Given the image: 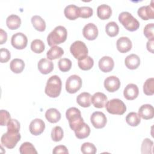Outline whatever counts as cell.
<instances>
[{
    "label": "cell",
    "instance_id": "obj_1",
    "mask_svg": "<svg viewBox=\"0 0 154 154\" xmlns=\"http://www.w3.org/2000/svg\"><path fill=\"white\" fill-rule=\"evenodd\" d=\"M67 36V31L66 28L61 25L57 26L48 35L47 42L49 46L52 47L64 42Z\"/></svg>",
    "mask_w": 154,
    "mask_h": 154
},
{
    "label": "cell",
    "instance_id": "obj_2",
    "mask_svg": "<svg viewBox=\"0 0 154 154\" xmlns=\"http://www.w3.org/2000/svg\"><path fill=\"white\" fill-rule=\"evenodd\" d=\"M62 82L60 77L57 75L51 76L48 80L45 91L50 97H57L61 91Z\"/></svg>",
    "mask_w": 154,
    "mask_h": 154
},
{
    "label": "cell",
    "instance_id": "obj_3",
    "mask_svg": "<svg viewBox=\"0 0 154 154\" xmlns=\"http://www.w3.org/2000/svg\"><path fill=\"white\" fill-rule=\"evenodd\" d=\"M119 20L123 26L129 31H135L140 26L139 22L130 13L122 12L119 16Z\"/></svg>",
    "mask_w": 154,
    "mask_h": 154
},
{
    "label": "cell",
    "instance_id": "obj_4",
    "mask_svg": "<svg viewBox=\"0 0 154 154\" xmlns=\"http://www.w3.org/2000/svg\"><path fill=\"white\" fill-rule=\"evenodd\" d=\"M66 116L69 121L70 128L73 131H75L84 122V120L81 117V111L75 107L69 108L66 111Z\"/></svg>",
    "mask_w": 154,
    "mask_h": 154
},
{
    "label": "cell",
    "instance_id": "obj_5",
    "mask_svg": "<svg viewBox=\"0 0 154 154\" xmlns=\"http://www.w3.org/2000/svg\"><path fill=\"white\" fill-rule=\"evenodd\" d=\"M105 106L106 111L112 114L122 115L126 110L125 104L119 99H112L107 101Z\"/></svg>",
    "mask_w": 154,
    "mask_h": 154
},
{
    "label": "cell",
    "instance_id": "obj_6",
    "mask_svg": "<svg viewBox=\"0 0 154 154\" xmlns=\"http://www.w3.org/2000/svg\"><path fill=\"white\" fill-rule=\"evenodd\" d=\"M70 51L76 59H81L87 56L88 48L85 44L80 40L74 42L70 47Z\"/></svg>",
    "mask_w": 154,
    "mask_h": 154
},
{
    "label": "cell",
    "instance_id": "obj_7",
    "mask_svg": "<svg viewBox=\"0 0 154 154\" xmlns=\"http://www.w3.org/2000/svg\"><path fill=\"white\" fill-rule=\"evenodd\" d=\"M21 135L20 133H13L7 131L6 133L4 134L1 138V144L5 147L11 149L14 148L18 141H20Z\"/></svg>",
    "mask_w": 154,
    "mask_h": 154
},
{
    "label": "cell",
    "instance_id": "obj_8",
    "mask_svg": "<svg viewBox=\"0 0 154 154\" xmlns=\"http://www.w3.org/2000/svg\"><path fill=\"white\" fill-rule=\"evenodd\" d=\"M82 87V79L76 75L70 76L66 82V90L71 94L77 92Z\"/></svg>",
    "mask_w": 154,
    "mask_h": 154
},
{
    "label": "cell",
    "instance_id": "obj_9",
    "mask_svg": "<svg viewBox=\"0 0 154 154\" xmlns=\"http://www.w3.org/2000/svg\"><path fill=\"white\" fill-rule=\"evenodd\" d=\"M28 38L22 32H17L11 37V45L17 49H23L27 46Z\"/></svg>",
    "mask_w": 154,
    "mask_h": 154
},
{
    "label": "cell",
    "instance_id": "obj_10",
    "mask_svg": "<svg viewBox=\"0 0 154 154\" xmlns=\"http://www.w3.org/2000/svg\"><path fill=\"white\" fill-rule=\"evenodd\" d=\"M90 121L93 126L96 129L103 128L107 122L105 115L100 111L94 112L90 117Z\"/></svg>",
    "mask_w": 154,
    "mask_h": 154
},
{
    "label": "cell",
    "instance_id": "obj_11",
    "mask_svg": "<svg viewBox=\"0 0 154 154\" xmlns=\"http://www.w3.org/2000/svg\"><path fill=\"white\" fill-rule=\"evenodd\" d=\"M84 37L88 40H93L98 35V29L97 26L93 23H88L84 26L82 29Z\"/></svg>",
    "mask_w": 154,
    "mask_h": 154
},
{
    "label": "cell",
    "instance_id": "obj_12",
    "mask_svg": "<svg viewBox=\"0 0 154 154\" xmlns=\"http://www.w3.org/2000/svg\"><path fill=\"white\" fill-rule=\"evenodd\" d=\"M104 87L109 92H114L120 87V81L116 76H110L107 77L104 81Z\"/></svg>",
    "mask_w": 154,
    "mask_h": 154
},
{
    "label": "cell",
    "instance_id": "obj_13",
    "mask_svg": "<svg viewBox=\"0 0 154 154\" xmlns=\"http://www.w3.org/2000/svg\"><path fill=\"white\" fill-rule=\"evenodd\" d=\"M45 123L40 119H35L29 125V131L34 135H40L45 130Z\"/></svg>",
    "mask_w": 154,
    "mask_h": 154
},
{
    "label": "cell",
    "instance_id": "obj_14",
    "mask_svg": "<svg viewBox=\"0 0 154 154\" xmlns=\"http://www.w3.org/2000/svg\"><path fill=\"white\" fill-rule=\"evenodd\" d=\"M98 65L101 71L107 73L113 69L114 62L111 57L109 56H104L99 60Z\"/></svg>",
    "mask_w": 154,
    "mask_h": 154
},
{
    "label": "cell",
    "instance_id": "obj_15",
    "mask_svg": "<svg viewBox=\"0 0 154 154\" xmlns=\"http://www.w3.org/2000/svg\"><path fill=\"white\" fill-rule=\"evenodd\" d=\"M117 50L121 53H126L129 51L132 46L131 40L127 37H120L116 42Z\"/></svg>",
    "mask_w": 154,
    "mask_h": 154
},
{
    "label": "cell",
    "instance_id": "obj_16",
    "mask_svg": "<svg viewBox=\"0 0 154 154\" xmlns=\"http://www.w3.org/2000/svg\"><path fill=\"white\" fill-rule=\"evenodd\" d=\"M139 94V90L135 84H128L124 89L123 95L127 100H132L137 97Z\"/></svg>",
    "mask_w": 154,
    "mask_h": 154
},
{
    "label": "cell",
    "instance_id": "obj_17",
    "mask_svg": "<svg viewBox=\"0 0 154 154\" xmlns=\"http://www.w3.org/2000/svg\"><path fill=\"white\" fill-rule=\"evenodd\" d=\"M138 15L143 20H147L154 18V10L153 5L142 6L140 7L137 11Z\"/></svg>",
    "mask_w": 154,
    "mask_h": 154
},
{
    "label": "cell",
    "instance_id": "obj_18",
    "mask_svg": "<svg viewBox=\"0 0 154 154\" xmlns=\"http://www.w3.org/2000/svg\"><path fill=\"white\" fill-rule=\"evenodd\" d=\"M108 98L105 94L101 92L94 93L91 97V102L94 107L97 108H102L105 106Z\"/></svg>",
    "mask_w": 154,
    "mask_h": 154
},
{
    "label": "cell",
    "instance_id": "obj_19",
    "mask_svg": "<svg viewBox=\"0 0 154 154\" xmlns=\"http://www.w3.org/2000/svg\"><path fill=\"white\" fill-rule=\"evenodd\" d=\"M138 115L143 119H151L154 116V108L150 104H144L138 109Z\"/></svg>",
    "mask_w": 154,
    "mask_h": 154
},
{
    "label": "cell",
    "instance_id": "obj_20",
    "mask_svg": "<svg viewBox=\"0 0 154 154\" xmlns=\"http://www.w3.org/2000/svg\"><path fill=\"white\" fill-rule=\"evenodd\" d=\"M38 69L42 74L46 75L51 73L54 69L53 63L46 58H42L37 64Z\"/></svg>",
    "mask_w": 154,
    "mask_h": 154
},
{
    "label": "cell",
    "instance_id": "obj_21",
    "mask_svg": "<svg viewBox=\"0 0 154 154\" xmlns=\"http://www.w3.org/2000/svg\"><path fill=\"white\" fill-rule=\"evenodd\" d=\"M64 13L68 19L75 20L79 17V7L74 4L68 5L65 7Z\"/></svg>",
    "mask_w": 154,
    "mask_h": 154
},
{
    "label": "cell",
    "instance_id": "obj_22",
    "mask_svg": "<svg viewBox=\"0 0 154 154\" xmlns=\"http://www.w3.org/2000/svg\"><path fill=\"white\" fill-rule=\"evenodd\" d=\"M125 64L127 68L131 70L136 69L140 64V59L139 57L134 54L128 55L125 60Z\"/></svg>",
    "mask_w": 154,
    "mask_h": 154
},
{
    "label": "cell",
    "instance_id": "obj_23",
    "mask_svg": "<svg viewBox=\"0 0 154 154\" xmlns=\"http://www.w3.org/2000/svg\"><path fill=\"white\" fill-rule=\"evenodd\" d=\"M112 14V10L110 6L106 4H102L97 8V15L102 20H106L110 17Z\"/></svg>",
    "mask_w": 154,
    "mask_h": 154
},
{
    "label": "cell",
    "instance_id": "obj_24",
    "mask_svg": "<svg viewBox=\"0 0 154 154\" xmlns=\"http://www.w3.org/2000/svg\"><path fill=\"white\" fill-rule=\"evenodd\" d=\"M75 136L79 139H84L88 137L90 133V128L89 126L83 122L75 131Z\"/></svg>",
    "mask_w": 154,
    "mask_h": 154
},
{
    "label": "cell",
    "instance_id": "obj_25",
    "mask_svg": "<svg viewBox=\"0 0 154 154\" xmlns=\"http://www.w3.org/2000/svg\"><path fill=\"white\" fill-rule=\"evenodd\" d=\"M45 117L50 123H55L60 120L61 113L56 108H49L46 111Z\"/></svg>",
    "mask_w": 154,
    "mask_h": 154
},
{
    "label": "cell",
    "instance_id": "obj_26",
    "mask_svg": "<svg viewBox=\"0 0 154 154\" xmlns=\"http://www.w3.org/2000/svg\"><path fill=\"white\" fill-rule=\"evenodd\" d=\"M6 23L9 29L12 30L16 29L20 26L21 19L19 16L16 14H11L7 17Z\"/></svg>",
    "mask_w": 154,
    "mask_h": 154
},
{
    "label": "cell",
    "instance_id": "obj_27",
    "mask_svg": "<svg viewBox=\"0 0 154 154\" xmlns=\"http://www.w3.org/2000/svg\"><path fill=\"white\" fill-rule=\"evenodd\" d=\"M91 96L89 93L83 92L79 94L76 97V101L78 105L84 108L89 107L91 105Z\"/></svg>",
    "mask_w": 154,
    "mask_h": 154
},
{
    "label": "cell",
    "instance_id": "obj_28",
    "mask_svg": "<svg viewBox=\"0 0 154 154\" xmlns=\"http://www.w3.org/2000/svg\"><path fill=\"white\" fill-rule=\"evenodd\" d=\"M64 54L63 49L57 46H52L50 48L49 51H48L46 53V56L48 60H53L57 58H60Z\"/></svg>",
    "mask_w": 154,
    "mask_h": 154
},
{
    "label": "cell",
    "instance_id": "obj_29",
    "mask_svg": "<svg viewBox=\"0 0 154 154\" xmlns=\"http://www.w3.org/2000/svg\"><path fill=\"white\" fill-rule=\"evenodd\" d=\"M25 67L24 61L19 58H14L11 62L10 64V68L11 70L15 73H21Z\"/></svg>",
    "mask_w": 154,
    "mask_h": 154
},
{
    "label": "cell",
    "instance_id": "obj_30",
    "mask_svg": "<svg viewBox=\"0 0 154 154\" xmlns=\"http://www.w3.org/2000/svg\"><path fill=\"white\" fill-rule=\"evenodd\" d=\"M31 23L34 28L38 31L43 32L46 29L45 21L40 16H33L31 18Z\"/></svg>",
    "mask_w": 154,
    "mask_h": 154
},
{
    "label": "cell",
    "instance_id": "obj_31",
    "mask_svg": "<svg viewBox=\"0 0 154 154\" xmlns=\"http://www.w3.org/2000/svg\"><path fill=\"white\" fill-rule=\"evenodd\" d=\"M78 64L79 67L82 70H88L93 67L94 61L91 57L87 56L83 58L78 60Z\"/></svg>",
    "mask_w": 154,
    "mask_h": 154
},
{
    "label": "cell",
    "instance_id": "obj_32",
    "mask_svg": "<svg viewBox=\"0 0 154 154\" xmlns=\"http://www.w3.org/2000/svg\"><path fill=\"white\" fill-rule=\"evenodd\" d=\"M126 122L131 126H137L140 124L141 119L138 113L135 112H131L126 116Z\"/></svg>",
    "mask_w": 154,
    "mask_h": 154
},
{
    "label": "cell",
    "instance_id": "obj_33",
    "mask_svg": "<svg viewBox=\"0 0 154 154\" xmlns=\"http://www.w3.org/2000/svg\"><path fill=\"white\" fill-rule=\"evenodd\" d=\"M105 31L109 36L115 37L119 32V28L115 22H109L105 26Z\"/></svg>",
    "mask_w": 154,
    "mask_h": 154
},
{
    "label": "cell",
    "instance_id": "obj_34",
    "mask_svg": "<svg viewBox=\"0 0 154 154\" xmlns=\"http://www.w3.org/2000/svg\"><path fill=\"white\" fill-rule=\"evenodd\" d=\"M144 93L147 96H152L154 94V79L150 78L146 79L143 85Z\"/></svg>",
    "mask_w": 154,
    "mask_h": 154
},
{
    "label": "cell",
    "instance_id": "obj_35",
    "mask_svg": "<svg viewBox=\"0 0 154 154\" xmlns=\"http://www.w3.org/2000/svg\"><path fill=\"white\" fill-rule=\"evenodd\" d=\"M19 152L21 154L37 153V152L34 146L29 142H25L22 143L19 148Z\"/></svg>",
    "mask_w": 154,
    "mask_h": 154
},
{
    "label": "cell",
    "instance_id": "obj_36",
    "mask_svg": "<svg viewBox=\"0 0 154 154\" xmlns=\"http://www.w3.org/2000/svg\"><path fill=\"white\" fill-rule=\"evenodd\" d=\"M45 48L44 43L40 39H35L31 43V49L35 53H42L45 50Z\"/></svg>",
    "mask_w": 154,
    "mask_h": 154
},
{
    "label": "cell",
    "instance_id": "obj_37",
    "mask_svg": "<svg viewBox=\"0 0 154 154\" xmlns=\"http://www.w3.org/2000/svg\"><path fill=\"white\" fill-rule=\"evenodd\" d=\"M153 142L149 138H145L141 144V153L150 154L152 153Z\"/></svg>",
    "mask_w": 154,
    "mask_h": 154
},
{
    "label": "cell",
    "instance_id": "obj_38",
    "mask_svg": "<svg viewBox=\"0 0 154 154\" xmlns=\"http://www.w3.org/2000/svg\"><path fill=\"white\" fill-rule=\"evenodd\" d=\"M64 132L62 128L60 126H55L51 131L52 140L55 142L60 141L63 138Z\"/></svg>",
    "mask_w": 154,
    "mask_h": 154
},
{
    "label": "cell",
    "instance_id": "obj_39",
    "mask_svg": "<svg viewBox=\"0 0 154 154\" xmlns=\"http://www.w3.org/2000/svg\"><path fill=\"white\" fill-rule=\"evenodd\" d=\"M58 66L59 69L61 72H67L71 69L72 61H70V60L66 58H61L58 63Z\"/></svg>",
    "mask_w": 154,
    "mask_h": 154
},
{
    "label": "cell",
    "instance_id": "obj_40",
    "mask_svg": "<svg viewBox=\"0 0 154 154\" xmlns=\"http://www.w3.org/2000/svg\"><path fill=\"white\" fill-rule=\"evenodd\" d=\"M81 150L84 154H94L96 153V147L93 143L86 142L82 144Z\"/></svg>",
    "mask_w": 154,
    "mask_h": 154
},
{
    "label": "cell",
    "instance_id": "obj_41",
    "mask_svg": "<svg viewBox=\"0 0 154 154\" xmlns=\"http://www.w3.org/2000/svg\"><path fill=\"white\" fill-rule=\"evenodd\" d=\"M7 131L13 133H19L20 130V123L16 119H10L7 123Z\"/></svg>",
    "mask_w": 154,
    "mask_h": 154
},
{
    "label": "cell",
    "instance_id": "obj_42",
    "mask_svg": "<svg viewBox=\"0 0 154 154\" xmlns=\"http://www.w3.org/2000/svg\"><path fill=\"white\" fill-rule=\"evenodd\" d=\"M153 28L154 25L153 23L147 24L143 30L144 34L145 37L149 40H154V34H153Z\"/></svg>",
    "mask_w": 154,
    "mask_h": 154
},
{
    "label": "cell",
    "instance_id": "obj_43",
    "mask_svg": "<svg viewBox=\"0 0 154 154\" xmlns=\"http://www.w3.org/2000/svg\"><path fill=\"white\" fill-rule=\"evenodd\" d=\"M93 14V10L90 7H79V17L82 18H88Z\"/></svg>",
    "mask_w": 154,
    "mask_h": 154
},
{
    "label": "cell",
    "instance_id": "obj_44",
    "mask_svg": "<svg viewBox=\"0 0 154 154\" xmlns=\"http://www.w3.org/2000/svg\"><path fill=\"white\" fill-rule=\"evenodd\" d=\"M10 114L7 110L1 109L0 111V125L1 126L7 125V123L10 120Z\"/></svg>",
    "mask_w": 154,
    "mask_h": 154
},
{
    "label": "cell",
    "instance_id": "obj_45",
    "mask_svg": "<svg viewBox=\"0 0 154 154\" xmlns=\"http://www.w3.org/2000/svg\"><path fill=\"white\" fill-rule=\"evenodd\" d=\"M10 52L7 49L1 48L0 49V61L1 63H7L10 59Z\"/></svg>",
    "mask_w": 154,
    "mask_h": 154
},
{
    "label": "cell",
    "instance_id": "obj_46",
    "mask_svg": "<svg viewBox=\"0 0 154 154\" xmlns=\"http://www.w3.org/2000/svg\"><path fill=\"white\" fill-rule=\"evenodd\" d=\"M53 153L54 154H57V153H69L67 147L63 145H59L57 146L54 147L53 150Z\"/></svg>",
    "mask_w": 154,
    "mask_h": 154
},
{
    "label": "cell",
    "instance_id": "obj_47",
    "mask_svg": "<svg viewBox=\"0 0 154 154\" xmlns=\"http://www.w3.org/2000/svg\"><path fill=\"white\" fill-rule=\"evenodd\" d=\"M7 40V34L2 28L0 29V44L2 45L6 42Z\"/></svg>",
    "mask_w": 154,
    "mask_h": 154
},
{
    "label": "cell",
    "instance_id": "obj_48",
    "mask_svg": "<svg viewBox=\"0 0 154 154\" xmlns=\"http://www.w3.org/2000/svg\"><path fill=\"white\" fill-rule=\"evenodd\" d=\"M153 42L154 40H149L147 42L146 47L147 50L151 53H153Z\"/></svg>",
    "mask_w": 154,
    "mask_h": 154
}]
</instances>
